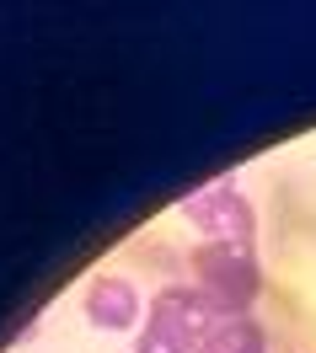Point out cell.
<instances>
[{"label":"cell","instance_id":"6da1fadb","mask_svg":"<svg viewBox=\"0 0 316 353\" xmlns=\"http://www.w3.org/2000/svg\"><path fill=\"white\" fill-rule=\"evenodd\" d=\"M215 316L220 310L199 284H166L145 305V327L135 332V353H199Z\"/></svg>","mask_w":316,"mask_h":353},{"label":"cell","instance_id":"7a4b0ae2","mask_svg":"<svg viewBox=\"0 0 316 353\" xmlns=\"http://www.w3.org/2000/svg\"><path fill=\"white\" fill-rule=\"evenodd\" d=\"M193 284L215 300L220 316H241V310L257 305L263 294V268H257V252L241 241H204L193 246Z\"/></svg>","mask_w":316,"mask_h":353},{"label":"cell","instance_id":"3957f363","mask_svg":"<svg viewBox=\"0 0 316 353\" xmlns=\"http://www.w3.org/2000/svg\"><path fill=\"white\" fill-rule=\"evenodd\" d=\"M182 220L193 225L204 241H241V246L257 241V209H252V199L230 176L209 182L199 193H188L182 199Z\"/></svg>","mask_w":316,"mask_h":353},{"label":"cell","instance_id":"277c9868","mask_svg":"<svg viewBox=\"0 0 316 353\" xmlns=\"http://www.w3.org/2000/svg\"><path fill=\"white\" fill-rule=\"evenodd\" d=\"M81 310H86V321L97 332H129L145 316V305H139V289L124 279V273H97L86 284V294H81Z\"/></svg>","mask_w":316,"mask_h":353},{"label":"cell","instance_id":"5b68a950","mask_svg":"<svg viewBox=\"0 0 316 353\" xmlns=\"http://www.w3.org/2000/svg\"><path fill=\"white\" fill-rule=\"evenodd\" d=\"M199 353H268V332L263 321L241 310V316H215V327L204 332Z\"/></svg>","mask_w":316,"mask_h":353}]
</instances>
